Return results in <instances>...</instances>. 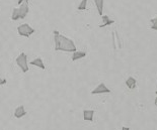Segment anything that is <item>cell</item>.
Wrapping results in <instances>:
<instances>
[{"label": "cell", "instance_id": "8992f818", "mask_svg": "<svg viewBox=\"0 0 157 130\" xmlns=\"http://www.w3.org/2000/svg\"><path fill=\"white\" fill-rule=\"evenodd\" d=\"M26 114H28V112H26V110L25 109V106L23 105H19L18 107H16V109L14 110V117L17 119L22 118L23 116H25Z\"/></svg>", "mask_w": 157, "mask_h": 130}, {"label": "cell", "instance_id": "7a4b0ae2", "mask_svg": "<svg viewBox=\"0 0 157 130\" xmlns=\"http://www.w3.org/2000/svg\"><path fill=\"white\" fill-rule=\"evenodd\" d=\"M16 65L19 67V69L21 70L22 73H28L29 72V64H28V56L25 52L19 54V56L15 60Z\"/></svg>", "mask_w": 157, "mask_h": 130}, {"label": "cell", "instance_id": "5b68a950", "mask_svg": "<svg viewBox=\"0 0 157 130\" xmlns=\"http://www.w3.org/2000/svg\"><path fill=\"white\" fill-rule=\"evenodd\" d=\"M19 11V16H21V19L25 18V16L28 15V13L29 11V0H25L22 4L19 6L18 8Z\"/></svg>", "mask_w": 157, "mask_h": 130}, {"label": "cell", "instance_id": "ba28073f", "mask_svg": "<svg viewBox=\"0 0 157 130\" xmlns=\"http://www.w3.org/2000/svg\"><path fill=\"white\" fill-rule=\"evenodd\" d=\"M101 20H102V23L99 25V27H101V28L105 27V26H109V25H112V24L115 23V20L111 19L108 15H102L101 16Z\"/></svg>", "mask_w": 157, "mask_h": 130}, {"label": "cell", "instance_id": "ac0fdd59", "mask_svg": "<svg viewBox=\"0 0 157 130\" xmlns=\"http://www.w3.org/2000/svg\"><path fill=\"white\" fill-rule=\"evenodd\" d=\"M122 130H130V127H128V126H123Z\"/></svg>", "mask_w": 157, "mask_h": 130}, {"label": "cell", "instance_id": "2e32d148", "mask_svg": "<svg viewBox=\"0 0 157 130\" xmlns=\"http://www.w3.org/2000/svg\"><path fill=\"white\" fill-rule=\"evenodd\" d=\"M6 79H2V78H0V86H2V85H5L6 84Z\"/></svg>", "mask_w": 157, "mask_h": 130}, {"label": "cell", "instance_id": "ffe728a7", "mask_svg": "<svg viewBox=\"0 0 157 130\" xmlns=\"http://www.w3.org/2000/svg\"><path fill=\"white\" fill-rule=\"evenodd\" d=\"M155 94H156V96H157V91H156V92H155Z\"/></svg>", "mask_w": 157, "mask_h": 130}, {"label": "cell", "instance_id": "5bb4252c", "mask_svg": "<svg viewBox=\"0 0 157 130\" xmlns=\"http://www.w3.org/2000/svg\"><path fill=\"white\" fill-rule=\"evenodd\" d=\"M87 1L88 0H81V2H80L79 5L77 6V10H80V11L86 10V7H87Z\"/></svg>", "mask_w": 157, "mask_h": 130}, {"label": "cell", "instance_id": "52a82bcc", "mask_svg": "<svg viewBox=\"0 0 157 130\" xmlns=\"http://www.w3.org/2000/svg\"><path fill=\"white\" fill-rule=\"evenodd\" d=\"M93 116H94V110L91 109L83 110V119L85 121H93Z\"/></svg>", "mask_w": 157, "mask_h": 130}, {"label": "cell", "instance_id": "8fae6325", "mask_svg": "<svg viewBox=\"0 0 157 130\" xmlns=\"http://www.w3.org/2000/svg\"><path fill=\"white\" fill-rule=\"evenodd\" d=\"M86 56V52H82V51H76L75 52L72 54V61L75 62V61H78L80 59H83Z\"/></svg>", "mask_w": 157, "mask_h": 130}, {"label": "cell", "instance_id": "3957f363", "mask_svg": "<svg viewBox=\"0 0 157 130\" xmlns=\"http://www.w3.org/2000/svg\"><path fill=\"white\" fill-rule=\"evenodd\" d=\"M17 32L23 38H29L35 32V28H33L29 23H22L17 27Z\"/></svg>", "mask_w": 157, "mask_h": 130}, {"label": "cell", "instance_id": "d6986e66", "mask_svg": "<svg viewBox=\"0 0 157 130\" xmlns=\"http://www.w3.org/2000/svg\"><path fill=\"white\" fill-rule=\"evenodd\" d=\"M154 104H155V106L157 107V96H156V98H155V100H154Z\"/></svg>", "mask_w": 157, "mask_h": 130}, {"label": "cell", "instance_id": "4fadbf2b", "mask_svg": "<svg viewBox=\"0 0 157 130\" xmlns=\"http://www.w3.org/2000/svg\"><path fill=\"white\" fill-rule=\"evenodd\" d=\"M11 19H12L13 21H15V20H18V19H21V16H19L18 8H13V10H12V14H11Z\"/></svg>", "mask_w": 157, "mask_h": 130}, {"label": "cell", "instance_id": "9a60e30c", "mask_svg": "<svg viewBox=\"0 0 157 130\" xmlns=\"http://www.w3.org/2000/svg\"><path fill=\"white\" fill-rule=\"evenodd\" d=\"M150 27H151V29H153V31H157V15L154 18L150 19Z\"/></svg>", "mask_w": 157, "mask_h": 130}, {"label": "cell", "instance_id": "9c48e42d", "mask_svg": "<svg viewBox=\"0 0 157 130\" xmlns=\"http://www.w3.org/2000/svg\"><path fill=\"white\" fill-rule=\"evenodd\" d=\"M31 65L33 66H36V67H38V68L40 69H42V70H45L46 69V67H45V64H44V61L42 60V58H36L35 60H33V61L29 63Z\"/></svg>", "mask_w": 157, "mask_h": 130}, {"label": "cell", "instance_id": "277c9868", "mask_svg": "<svg viewBox=\"0 0 157 130\" xmlns=\"http://www.w3.org/2000/svg\"><path fill=\"white\" fill-rule=\"evenodd\" d=\"M112 91L105 86V83H101L91 91V95H98V94H109Z\"/></svg>", "mask_w": 157, "mask_h": 130}, {"label": "cell", "instance_id": "7c38bea8", "mask_svg": "<svg viewBox=\"0 0 157 130\" xmlns=\"http://www.w3.org/2000/svg\"><path fill=\"white\" fill-rule=\"evenodd\" d=\"M96 9H98V14L102 16L103 15V4H105V0H94Z\"/></svg>", "mask_w": 157, "mask_h": 130}, {"label": "cell", "instance_id": "30bf717a", "mask_svg": "<svg viewBox=\"0 0 157 130\" xmlns=\"http://www.w3.org/2000/svg\"><path fill=\"white\" fill-rule=\"evenodd\" d=\"M125 84H126V86L128 87L129 89L133 90V89L136 88L137 81H136V79L134 78V77H129V78L125 81Z\"/></svg>", "mask_w": 157, "mask_h": 130}, {"label": "cell", "instance_id": "6da1fadb", "mask_svg": "<svg viewBox=\"0 0 157 130\" xmlns=\"http://www.w3.org/2000/svg\"><path fill=\"white\" fill-rule=\"evenodd\" d=\"M54 42H55V51L57 52H75L76 45L71 38L61 34L59 31H54Z\"/></svg>", "mask_w": 157, "mask_h": 130}, {"label": "cell", "instance_id": "e0dca14e", "mask_svg": "<svg viewBox=\"0 0 157 130\" xmlns=\"http://www.w3.org/2000/svg\"><path fill=\"white\" fill-rule=\"evenodd\" d=\"M25 0H17V3H18V4H19V5H21V4H22V3H23V2H25Z\"/></svg>", "mask_w": 157, "mask_h": 130}]
</instances>
